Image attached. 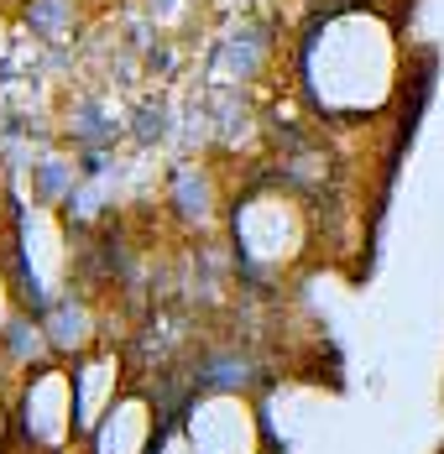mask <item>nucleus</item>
<instances>
[{"label":"nucleus","mask_w":444,"mask_h":454,"mask_svg":"<svg viewBox=\"0 0 444 454\" xmlns=\"http://www.w3.org/2000/svg\"><path fill=\"white\" fill-rule=\"evenodd\" d=\"M183 434L194 439L199 454H262V418L246 397H199L188 418H183Z\"/></svg>","instance_id":"7ed1b4c3"},{"label":"nucleus","mask_w":444,"mask_h":454,"mask_svg":"<svg viewBox=\"0 0 444 454\" xmlns=\"http://www.w3.org/2000/svg\"><path fill=\"white\" fill-rule=\"evenodd\" d=\"M115 381H121V361L115 356H89L74 365V387H79V423L94 428L110 403H115Z\"/></svg>","instance_id":"0eeeda50"},{"label":"nucleus","mask_w":444,"mask_h":454,"mask_svg":"<svg viewBox=\"0 0 444 454\" xmlns=\"http://www.w3.org/2000/svg\"><path fill=\"white\" fill-rule=\"evenodd\" d=\"M402 84L398 32L371 11H340L324 27H313L304 47V90L319 115L361 121L392 105Z\"/></svg>","instance_id":"f257e3e1"},{"label":"nucleus","mask_w":444,"mask_h":454,"mask_svg":"<svg viewBox=\"0 0 444 454\" xmlns=\"http://www.w3.org/2000/svg\"><path fill=\"white\" fill-rule=\"evenodd\" d=\"M21 428L43 450H58L79 428V387H74V371L68 365L32 371V381L21 392Z\"/></svg>","instance_id":"20e7f679"},{"label":"nucleus","mask_w":444,"mask_h":454,"mask_svg":"<svg viewBox=\"0 0 444 454\" xmlns=\"http://www.w3.org/2000/svg\"><path fill=\"white\" fill-rule=\"evenodd\" d=\"M11 329V282H5V272H0V334Z\"/></svg>","instance_id":"1a4fd4ad"},{"label":"nucleus","mask_w":444,"mask_h":454,"mask_svg":"<svg viewBox=\"0 0 444 454\" xmlns=\"http://www.w3.org/2000/svg\"><path fill=\"white\" fill-rule=\"evenodd\" d=\"M94 454H152V403H110V412L94 423Z\"/></svg>","instance_id":"423d86ee"},{"label":"nucleus","mask_w":444,"mask_h":454,"mask_svg":"<svg viewBox=\"0 0 444 454\" xmlns=\"http://www.w3.org/2000/svg\"><path fill=\"white\" fill-rule=\"evenodd\" d=\"M0 444H5V408H0Z\"/></svg>","instance_id":"9d476101"},{"label":"nucleus","mask_w":444,"mask_h":454,"mask_svg":"<svg viewBox=\"0 0 444 454\" xmlns=\"http://www.w3.org/2000/svg\"><path fill=\"white\" fill-rule=\"evenodd\" d=\"M304 246H309V220H304V204L288 188H257L235 209V251L251 272L293 267Z\"/></svg>","instance_id":"f03ea898"},{"label":"nucleus","mask_w":444,"mask_h":454,"mask_svg":"<svg viewBox=\"0 0 444 454\" xmlns=\"http://www.w3.org/2000/svg\"><path fill=\"white\" fill-rule=\"evenodd\" d=\"M157 454H199V450H194V439H188V434L178 428V434H168V439L157 444Z\"/></svg>","instance_id":"6e6552de"},{"label":"nucleus","mask_w":444,"mask_h":454,"mask_svg":"<svg viewBox=\"0 0 444 454\" xmlns=\"http://www.w3.org/2000/svg\"><path fill=\"white\" fill-rule=\"evenodd\" d=\"M21 267H27V282L37 293H52L63 282L68 240H63V225L47 209H27V220H21Z\"/></svg>","instance_id":"39448f33"}]
</instances>
